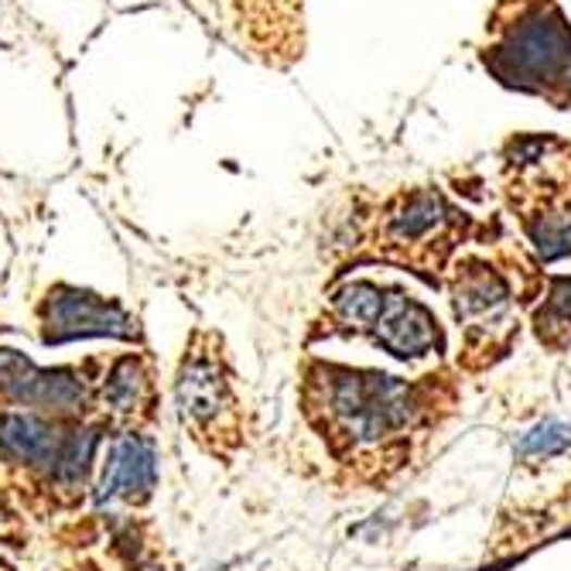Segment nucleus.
Segmentation results:
<instances>
[{"label": "nucleus", "mask_w": 571, "mask_h": 571, "mask_svg": "<svg viewBox=\"0 0 571 571\" xmlns=\"http://www.w3.org/2000/svg\"><path fill=\"white\" fill-rule=\"evenodd\" d=\"M325 427L349 445H373L408 427L414 418L411 387L384 373L367 370H322Z\"/></svg>", "instance_id": "f257e3e1"}, {"label": "nucleus", "mask_w": 571, "mask_h": 571, "mask_svg": "<svg viewBox=\"0 0 571 571\" xmlns=\"http://www.w3.org/2000/svg\"><path fill=\"white\" fill-rule=\"evenodd\" d=\"M41 336L49 346L76 343V339H92V336H110V339H134L137 325L124 312L121 305H113L92 291L83 288H59L49 291L41 305Z\"/></svg>", "instance_id": "f03ea898"}, {"label": "nucleus", "mask_w": 571, "mask_h": 571, "mask_svg": "<svg viewBox=\"0 0 571 571\" xmlns=\"http://www.w3.org/2000/svg\"><path fill=\"white\" fill-rule=\"evenodd\" d=\"M0 394L45 418H73L86 408V387L76 370H38L17 349H0Z\"/></svg>", "instance_id": "7ed1b4c3"}, {"label": "nucleus", "mask_w": 571, "mask_h": 571, "mask_svg": "<svg viewBox=\"0 0 571 571\" xmlns=\"http://www.w3.org/2000/svg\"><path fill=\"white\" fill-rule=\"evenodd\" d=\"M69 432L59 427V418H45L35 411L0 418V462L49 469L55 475Z\"/></svg>", "instance_id": "20e7f679"}, {"label": "nucleus", "mask_w": 571, "mask_h": 571, "mask_svg": "<svg viewBox=\"0 0 571 571\" xmlns=\"http://www.w3.org/2000/svg\"><path fill=\"white\" fill-rule=\"evenodd\" d=\"M373 336L387 352L400 356V360H414V356H424L427 349L438 346V328L435 319L427 315V308L404 298L400 291H387L384 295V308L373 322Z\"/></svg>", "instance_id": "39448f33"}, {"label": "nucleus", "mask_w": 571, "mask_h": 571, "mask_svg": "<svg viewBox=\"0 0 571 571\" xmlns=\"http://www.w3.org/2000/svg\"><path fill=\"white\" fill-rule=\"evenodd\" d=\"M154 486V448L148 438L140 435H121L113 442L110 456H107V469L100 480V504H110V499H140L148 496Z\"/></svg>", "instance_id": "423d86ee"}, {"label": "nucleus", "mask_w": 571, "mask_h": 571, "mask_svg": "<svg viewBox=\"0 0 571 571\" xmlns=\"http://www.w3.org/2000/svg\"><path fill=\"white\" fill-rule=\"evenodd\" d=\"M178 404L193 424H212L229 408V387L220 363L206 352H193L178 373Z\"/></svg>", "instance_id": "0eeeda50"}, {"label": "nucleus", "mask_w": 571, "mask_h": 571, "mask_svg": "<svg viewBox=\"0 0 571 571\" xmlns=\"http://www.w3.org/2000/svg\"><path fill=\"white\" fill-rule=\"evenodd\" d=\"M507 308V288L496 274H489L486 268L466 271V277L456 288V312L459 319L472 322V328H489L486 319L493 322L499 312Z\"/></svg>", "instance_id": "6e6552de"}, {"label": "nucleus", "mask_w": 571, "mask_h": 571, "mask_svg": "<svg viewBox=\"0 0 571 571\" xmlns=\"http://www.w3.org/2000/svg\"><path fill=\"white\" fill-rule=\"evenodd\" d=\"M145 390H148V373L140 367V360L134 356H124V360H116L107 384H103V400L116 414H134L140 408V400H145Z\"/></svg>", "instance_id": "1a4fd4ad"}, {"label": "nucleus", "mask_w": 571, "mask_h": 571, "mask_svg": "<svg viewBox=\"0 0 571 571\" xmlns=\"http://www.w3.org/2000/svg\"><path fill=\"white\" fill-rule=\"evenodd\" d=\"M384 295L373 288V284H346V288L336 295V315L343 325H352V328H373L380 308H384Z\"/></svg>", "instance_id": "9d476101"}, {"label": "nucleus", "mask_w": 571, "mask_h": 571, "mask_svg": "<svg viewBox=\"0 0 571 571\" xmlns=\"http://www.w3.org/2000/svg\"><path fill=\"white\" fill-rule=\"evenodd\" d=\"M568 445H571V427L561 421H544L520 438L523 456H558Z\"/></svg>", "instance_id": "9b49d317"}, {"label": "nucleus", "mask_w": 571, "mask_h": 571, "mask_svg": "<svg viewBox=\"0 0 571 571\" xmlns=\"http://www.w3.org/2000/svg\"><path fill=\"white\" fill-rule=\"evenodd\" d=\"M568 328L571 325V281H555L551 291V305H547V322H541V328Z\"/></svg>", "instance_id": "f8f14e48"}]
</instances>
